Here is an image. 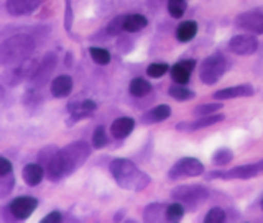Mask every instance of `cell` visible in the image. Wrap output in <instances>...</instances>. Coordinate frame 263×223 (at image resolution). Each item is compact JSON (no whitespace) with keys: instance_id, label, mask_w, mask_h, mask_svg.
Masks as SVG:
<instances>
[{"instance_id":"36","label":"cell","mask_w":263,"mask_h":223,"mask_svg":"<svg viewBox=\"0 0 263 223\" xmlns=\"http://www.w3.org/2000/svg\"><path fill=\"white\" fill-rule=\"evenodd\" d=\"M257 166H258V169H260V172H263V161H260V163H257Z\"/></svg>"},{"instance_id":"34","label":"cell","mask_w":263,"mask_h":223,"mask_svg":"<svg viewBox=\"0 0 263 223\" xmlns=\"http://www.w3.org/2000/svg\"><path fill=\"white\" fill-rule=\"evenodd\" d=\"M10 172H12V163L5 158H0V177H5Z\"/></svg>"},{"instance_id":"23","label":"cell","mask_w":263,"mask_h":223,"mask_svg":"<svg viewBox=\"0 0 263 223\" xmlns=\"http://www.w3.org/2000/svg\"><path fill=\"white\" fill-rule=\"evenodd\" d=\"M152 92V84L146 79L135 77L130 82V94L134 97H145Z\"/></svg>"},{"instance_id":"9","label":"cell","mask_w":263,"mask_h":223,"mask_svg":"<svg viewBox=\"0 0 263 223\" xmlns=\"http://www.w3.org/2000/svg\"><path fill=\"white\" fill-rule=\"evenodd\" d=\"M38 207V200L33 197H18L10 204V212L16 220H27Z\"/></svg>"},{"instance_id":"18","label":"cell","mask_w":263,"mask_h":223,"mask_svg":"<svg viewBox=\"0 0 263 223\" xmlns=\"http://www.w3.org/2000/svg\"><path fill=\"white\" fill-rule=\"evenodd\" d=\"M45 176V169L41 168V164H27L23 168V180L28 186H38L41 179Z\"/></svg>"},{"instance_id":"11","label":"cell","mask_w":263,"mask_h":223,"mask_svg":"<svg viewBox=\"0 0 263 223\" xmlns=\"http://www.w3.org/2000/svg\"><path fill=\"white\" fill-rule=\"evenodd\" d=\"M41 0H7V10L10 15H30L40 7Z\"/></svg>"},{"instance_id":"20","label":"cell","mask_w":263,"mask_h":223,"mask_svg":"<svg viewBox=\"0 0 263 223\" xmlns=\"http://www.w3.org/2000/svg\"><path fill=\"white\" fill-rule=\"evenodd\" d=\"M96 109H97L96 102L82 100L81 104H72L69 110H71V115H72L74 120H81V118H84V117H87V115L92 113Z\"/></svg>"},{"instance_id":"22","label":"cell","mask_w":263,"mask_h":223,"mask_svg":"<svg viewBox=\"0 0 263 223\" xmlns=\"http://www.w3.org/2000/svg\"><path fill=\"white\" fill-rule=\"evenodd\" d=\"M197 33V25L196 22H184L181 23L178 30H176V36L181 43H187V41H191Z\"/></svg>"},{"instance_id":"1","label":"cell","mask_w":263,"mask_h":223,"mask_svg":"<svg viewBox=\"0 0 263 223\" xmlns=\"http://www.w3.org/2000/svg\"><path fill=\"white\" fill-rule=\"evenodd\" d=\"M90 154V148L84 141L71 143L63 150L54 151L46 163V176L49 180H60L64 176H69L84 164Z\"/></svg>"},{"instance_id":"3","label":"cell","mask_w":263,"mask_h":223,"mask_svg":"<svg viewBox=\"0 0 263 223\" xmlns=\"http://www.w3.org/2000/svg\"><path fill=\"white\" fill-rule=\"evenodd\" d=\"M35 49V39L30 35H15L0 43V64H20Z\"/></svg>"},{"instance_id":"21","label":"cell","mask_w":263,"mask_h":223,"mask_svg":"<svg viewBox=\"0 0 263 223\" xmlns=\"http://www.w3.org/2000/svg\"><path fill=\"white\" fill-rule=\"evenodd\" d=\"M148 20L145 18L143 15H138V13H134V15H125V22H123V30L125 31H130V33H135V31H140L146 27Z\"/></svg>"},{"instance_id":"4","label":"cell","mask_w":263,"mask_h":223,"mask_svg":"<svg viewBox=\"0 0 263 223\" xmlns=\"http://www.w3.org/2000/svg\"><path fill=\"white\" fill-rule=\"evenodd\" d=\"M171 195L173 199H176L178 202L186 205L187 209H196L208 200L209 192L202 186H179L176 189H173Z\"/></svg>"},{"instance_id":"33","label":"cell","mask_w":263,"mask_h":223,"mask_svg":"<svg viewBox=\"0 0 263 223\" xmlns=\"http://www.w3.org/2000/svg\"><path fill=\"white\" fill-rule=\"evenodd\" d=\"M123 22H125V16H117V18H114L109 27H107V33L109 35H119V33L123 30Z\"/></svg>"},{"instance_id":"10","label":"cell","mask_w":263,"mask_h":223,"mask_svg":"<svg viewBox=\"0 0 263 223\" xmlns=\"http://www.w3.org/2000/svg\"><path fill=\"white\" fill-rule=\"evenodd\" d=\"M54 66H56V54H53V53L46 54L45 59L40 63V68H38L36 74L31 79L33 86H35V87H43L46 84L49 74L54 71Z\"/></svg>"},{"instance_id":"24","label":"cell","mask_w":263,"mask_h":223,"mask_svg":"<svg viewBox=\"0 0 263 223\" xmlns=\"http://www.w3.org/2000/svg\"><path fill=\"white\" fill-rule=\"evenodd\" d=\"M183 217H184V205L181 202L171 204L166 207V210H164V218L168 221H179Z\"/></svg>"},{"instance_id":"6","label":"cell","mask_w":263,"mask_h":223,"mask_svg":"<svg viewBox=\"0 0 263 223\" xmlns=\"http://www.w3.org/2000/svg\"><path fill=\"white\" fill-rule=\"evenodd\" d=\"M204 172V164L196 158H183L170 169L171 179H183V177H196Z\"/></svg>"},{"instance_id":"2","label":"cell","mask_w":263,"mask_h":223,"mask_svg":"<svg viewBox=\"0 0 263 223\" xmlns=\"http://www.w3.org/2000/svg\"><path fill=\"white\" fill-rule=\"evenodd\" d=\"M110 172L122 189H127L132 192L143 191L152 183V177L145 174L143 171H140L138 166H135L128 159H114L110 163Z\"/></svg>"},{"instance_id":"12","label":"cell","mask_w":263,"mask_h":223,"mask_svg":"<svg viewBox=\"0 0 263 223\" xmlns=\"http://www.w3.org/2000/svg\"><path fill=\"white\" fill-rule=\"evenodd\" d=\"M255 94V89L249 84H242V86H234V87H227L217 90L214 94L216 100H229V98H237V97H250Z\"/></svg>"},{"instance_id":"19","label":"cell","mask_w":263,"mask_h":223,"mask_svg":"<svg viewBox=\"0 0 263 223\" xmlns=\"http://www.w3.org/2000/svg\"><path fill=\"white\" fill-rule=\"evenodd\" d=\"M170 115H171L170 105L161 104V105L155 107L153 110L146 112V113L143 115V123H158V121H163V120L170 118Z\"/></svg>"},{"instance_id":"30","label":"cell","mask_w":263,"mask_h":223,"mask_svg":"<svg viewBox=\"0 0 263 223\" xmlns=\"http://www.w3.org/2000/svg\"><path fill=\"white\" fill-rule=\"evenodd\" d=\"M226 212L222 210V209H219V207H214V209H211L209 210V213L205 215V218H204V221L205 223H222L226 220Z\"/></svg>"},{"instance_id":"7","label":"cell","mask_w":263,"mask_h":223,"mask_svg":"<svg viewBox=\"0 0 263 223\" xmlns=\"http://www.w3.org/2000/svg\"><path fill=\"white\" fill-rule=\"evenodd\" d=\"M238 28L252 33V35H263V13L261 12H243L235 18Z\"/></svg>"},{"instance_id":"37","label":"cell","mask_w":263,"mask_h":223,"mask_svg":"<svg viewBox=\"0 0 263 223\" xmlns=\"http://www.w3.org/2000/svg\"><path fill=\"white\" fill-rule=\"evenodd\" d=\"M261 209H263V199H261Z\"/></svg>"},{"instance_id":"26","label":"cell","mask_w":263,"mask_h":223,"mask_svg":"<svg viewBox=\"0 0 263 223\" xmlns=\"http://www.w3.org/2000/svg\"><path fill=\"white\" fill-rule=\"evenodd\" d=\"M234 159V153L229 150V148H220L216 153L212 154V163L216 166H226L227 163Z\"/></svg>"},{"instance_id":"8","label":"cell","mask_w":263,"mask_h":223,"mask_svg":"<svg viewBox=\"0 0 263 223\" xmlns=\"http://www.w3.org/2000/svg\"><path fill=\"white\" fill-rule=\"evenodd\" d=\"M230 51L240 56H250L257 51L258 48V39L253 35H237L229 41Z\"/></svg>"},{"instance_id":"17","label":"cell","mask_w":263,"mask_h":223,"mask_svg":"<svg viewBox=\"0 0 263 223\" xmlns=\"http://www.w3.org/2000/svg\"><path fill=\"white\" fill-rule=\"evenodd\" d=\"M72 90V79L69 76H58L51 82V94L58 98L68 97Z\"/></svg>"},{"instance_id":"35","label":"cell","mask_w":263,"mask_h":223,"mask_svg":"<svg viewBox=\"0 0 263 223\" xmlns=\"http://www.w3.org/2000/svg\"><path fill=\"white\" fill-rule=\"evenodd\" d=\"M61 221V213L60 212H51L49 215H46L41 223H60Z\"/></svg>"},{"instance_id":"13","label":"cell","mask_w":263,"mask_h":223,"mask_svg":"<svg viewBox=\"0 0 263 223\" xmlns=\"http://www.w3.org/2000/svg\"><path fill=\"white\" fill-rule=\"evenodd\" d=\"M226 117L222 113H211V115H204V117L197 118L196 121H186V123H179L178 130H184V131H194V130H199V128H205V127H211L214 123H219L222 121Z\"/></svg>"},{"instance_id":"27","label":"cell","mask_w":263,"mask_h":223,"mask_svg":"<svg viewBox=\"0 0 263 223\" xmlns=\"http://www.w3.org/2000/svg\"><path fill=\"white\" fill-rule=\"evenodd\" d=\"M186 0H168V12L175 18H181L186 12Z\"/></svg>"},{"instance_id":"5","label":"cell","mask_w":263,"mask_h":223,"mask_svg":"<svg viewBox=\"0 0 263 223\" xmlns=\"http://www.w3.org/2000/svg\"><path fill=\"white\" fill-rule=\"evenodd\" d=\"M227 69V63L222 56H209L201 63L199 79L205 86H212L224 76Z\"/></svg>"},{"instance_id":"32","label":"cell","mask_w":263,"mask_h":223,"mask_svg":"<svg viewBox=\"0 0 263 223\" xmlns=\"http://www.w3.org/2000/svg\"><path fill=\"white\" fill-rule=\"evenodd\" d=\"M219 104H204V105H199L197 109H194V115H197V117H204V115H211L214 112L220 110Z\"/></svg>"},{"instance_id":"25","label":"cell","mask_w":263,"mask_h":223,"mask_svg":"<svg viewBox=\"0 0 263 223\" xmlns=\"http://www.w3.org/2000/svg\"><path fill=\"white\" fill-rule=\"evenodd\" d=\"M170 95H171L173 98H176V100H181V102L191 100V98H194V92H193V90H189V89L183 87L181 84H178V86H171V87H170Z\"/></svg>"},{"instance_id":"15","label":"cell","mask_w":263,"mask_h":223,"mask_svg":"<svg viewBox=\"0 0 263 223\" xmlns=\"http://www.w3.org/2000/svg\"><path fill=\"white\" fill-rule=\"evenodd\" d=\"M196 66V61L194 59H186V61H179L178 64L173 66V71H171V76L175 79L176 84H181L184 86L187 84L189 77H191V72Z\"/></svg>"},{"instance_id":"14","label":"cell","mask_w":263,"mask_h":223,"mask_svg":"<svg viewBox=\"0 0 263 223\" xmlns=\"http://www.w3.org/2000/svg\"><path fill=\"white\" fill-rule=\"evenodd\" d=\"M38 68H40V63L36 59H33V57H27V59L22 61L12 71V77L15 76L16 82L23 80V79H33V76L36 74ZM16 82H15V84H16Z\"/></svg>"},{"instance_id":"29","label":"cell","mask_w":263,"mask_h":223,"mask_svg":"<svg viewBox=\"0 0 263 223\" xmlns=\"http://www.w3.org/2000/svg\"><path fill=\"white\" fill-rule=\"evenodd\" d=\"M166 72H168L166 63H153L148 66V69H146V74L150 77H161L163 74H166Z\"/></svg>"},{"instance_id":"31","label":"cell","mask_w":263,"mask_h":223,"mask_svg":"<svg viewBox=\"0 0 263 223\" xmlns=\"http://www.w3.org/2000/svg\"><path fill=\"white\" fill-rule=\"evenodd\" d=\"M92 145L97 150H101L107 145V135H105V128L104 127H97L94 131V136H92Z\"/></svg>"},{"instance_id":"28","label":"cell","mask_w":263,"mask_h":223,"mask_svg":"<svg viewBox=\"0 0 263 223\" xmlns=\"http://www.w3.org/2000/svg\"><path fill=\"white\" fill-rule=\"evenodd\" d=\"M89 53H90V57H92V61H96L97 64L104 66L110 63V53L104 48H90Z\"/></svg>"},{"instance_id":"16","label":"cell","mask_w":263,"mask_h":223,"mask_svg":"<svg viewBox=\"0 0 263 223\" xmlns=\"http://www.w3.org/2000/svg\"><path fill=\"white\" fill-rule=\"evenodd\" d=\"M134 127H135V121L134 118L130 117H120L117 118L110 127V131H112V136L117 138V139H122V138H127L132 131H134Z\"/></svg>"}]
</instances>
